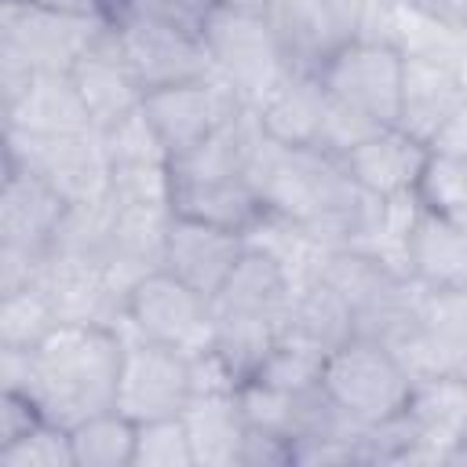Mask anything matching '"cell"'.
Returning <instances> with one entry per match:
<instances>
[{
    "instance_id": "19",
    "label": "cell",
    "mask_w": 467,
    "mask_h": 467,
    "mask_svg": "<svg viewBox=\"0 0 467 467\" xmlns=\"http://www.w3.org/2000/svg\"><path fill=\"white\" fill-rule=\"evenodd\" d=\"M171 212L234 234H255L270 212L248 171L237 175H171Z\"/></svg>"
},
{
    "instance_id": "38",
    "label": "cell",
    "mask_w": 467,
    "mask_h": 467,
    "mask_svg": "<svg viewBox=\"0 0 467 467\" xmlns=\"http://www.w3.org/2000/svg\"><path fill=\"white\" fill-rule=\"evenodd\" d=\"M29 4H40V7H51V11H62V15L102 18V0H29Z\"/></svg>"
},
{
    "instance_id": "28",
    "label": "cell",
    "mask_w": 467,
    "mask_h": 467,
    "mask_svg": "<svg viewBox=\"0 0 467 467\" xmlns=\"http://www.w3.org/2000/svg\"><path fill=\"white\" fill-rule=\"evenodd\" d=\"M58 325L62 317L36 281L0 292V347L4 350H36Z\"/></svg>"
},
{
    "instance_id": "14",
    "label": "cell",
    "mask_w": 467,
    "mask_h": 467,
    "mask_svg": "<svg viewBox=\"0 0 467 467\" xmlns=\"http://www.w3.org/2000/svg\"><path fill=\"white\" fill-rule=\"evenodd\" d=\"M248 241H252L248 234H234V230L171 212L164 230V248H161V270H168L171 277H179L182 285L212 299L230 277V270L237 266V259L244 255Z\"/></svg>"
},
{
    "instance_id": "13",
    "label": "cell",
    "mask_w": 467,
    "mask_h": 467,
    "mask_svg": "<svg viewBox=\"0 0 467 467\" xmlns=\"http://www.w3.org/2000/svg\"><path fill=\"white\" fill-rule=\"evenodd\" d=\"M401 266L427 292H467V226L412 197L401 230Z\"/></svg>"
},
{
    "instance_id": "8",
    "label": "cell",
    "mask_w": 467,
    "mask_h": 467,
    "mask_svg": "<svg viewBox=\"0 0 467 467\" xmlns=\"http://www.w3.org/2000/svg\"><path fill=\"white\" fill-rule=\"evenodd\" d=\"M4 164L40 175L69 204L109 193V161L99 131L33 135L18 128H4Z\"/></svg>"
},
{
    "instance_id": "15",
    "label": "cell",
    "mask_w": 467,
    "mask_h": 467,
    "mask_svg": "<svg viewBox=\"0 0 467 467\" xmlns=\"http://www.w3.org/2000/svg\"><path fill=\"white\" fill-rule=\"evenodd\" d=\"M69 80H73V88L91 117V128L99 135L109 131L113 124H120L124 117H131L146 99V88H142L139 73L131 69L117 33L109 26L77 58V66L69 69Z\"/></svg>"
},
{
    "instance_id": "7",
    "label": "cell",
    "mask_w": 467,
    "mask_h": 467,
    "mask_svg": "<svg viewBox=\"0 0 467 467\" xmlns=\"http://www.w3.org/2000/svg\"><path fill=\"white\" fill-rule=\"evenodd\" d=\"M109 29L117 33L146 91L182 84V80H201L215 73L201 26H186V22L153 15V11H124L109 22Z\"/></svg>"
},
{
    "instance_id": "35",
    "label": "cell",
    "mask_w": 467,
    "mask_h": 467,
    "mask_svg": "<svg viewBox=\"0 0 467 467\" xmlns=\"http://www.w3.org/2000/svg\"><path fill=\"white\" fill-rule=\"evenodd\" d=\"M274 463H296V441L248 423L244 449H241V467H274Z\"/></svg>"
},
{
    "instance_id": "25",
    "label": "cell",
    "mask_w": 467,
    "mask_h": 467,
    "mask_svg": "<svg viewBox=\"0 0 467 467\" xmlns=\"http://www.w3.org/2000/svg\"><path fill=\"white\" fill-rule=\"evenodd\" d=\"M4 128H18V131H33V135L95 131L69 73H36V80L22 95V102L4 113Z\"/></svg>"
},
{
    "instance_id": "39",
    "label": "cell",
    "mask_w": 467,
    "mask_h": 467,
    "mask_svg": "<svg viewBox=\"0 0 467 467\" xmlns=\"http://www.w3.org/2000/svg\"><path fill=\"white\" fill-rule=\"evenodd\" d=\"M219 7H230V11H241V15H259V18H266L270 7H274V0H223Z\"/></svg>"
},
{
    "instance_id": "30",
    "label": "cell",
    "mask_w": 467,
    "mask_h": 467,
    "mask_svg": "<svg viewBox=\"0 0 467 467\" xmlns=\"http://www.w3.org/2000/svg\"><path fill=\"white\" fill-rule=\"evenodd\" d=\"M102 150L109 168H135V164H171L164 142L157 139L146 109L139 106L131 117H124L120 124H113L109 131H102Z\"/></svg>"
},
{
    "instance_id": "27",
    "label": "cell",
    "mask_w": 467,
    "mask_h": 467,
    "mask_svg": "<svg viewBox=\"0 0 467 467\" xmlns=\"http://www.w3.org/2000/svg\"><path fill=\"white\" fill-rule=\"evenodd\" d=\"M77 467H135L139 423L120 409H106L99 416L69 427Z\"/></svg>"
},
{
    "instance_id": "37",
    "label": "cell",
    "mask_w": 467,
    "mask_h": 467,
    "mask_svg": "<svg viewBox=\"0 0 467 467\" xmlns=\"http://www.w3.org/2000/svg\"><path fill=\"white\" fill-rule=\"evenodd\" d=\"M427 146L438 157H467V102L434 131V139Z\"/></svg>"
},
{
    "instance_id": "17",
    "label": "cell",
    "mask_w": 467,
    "mask_h": 467,
    "mask_svg": "<svg viewBox=\"0 0 467 467\" xmlns=\"http://www.w3.org/2000/svg\"><path fill=\"white\" fill-rule=\"evenodd\" d=\"M401 416L416 438V460H452L467 438V376H416Z\"/></svg>"
},
{
    "instance_id": "21",
    "label": "cell",
    "mask_w": 467,
    "mask_h": 467,
    "mask_svg": "<svg viewBox=\"0 0 467 467\" xmlns=\"http://www.w3.org/2000/svg\"><path fill=\"white\" fill-rule=\"evenodd\" d=\"M412 379L431 372L467 376V292H427L420 296V328L394 350Z\"/></svg>"
},
{
    "instance_id": "31",
    "label": "cell",
    "mask_w": 467,
    "mask_h": 467,
    "mask_svg": "<svg viewBox=\"0 0 467 467\" xmlns=\"http://www.w3.org/2000/svg\"><path fill=\"white\" fill-rule=\"evenodd\" d=\"M0 467H77L69 427L40 420L29 434L0 445Z\"/></svg>"
},
{
    "instance_id": "33",
    "label": "cell",
    "mask_w": 467,
    "mask_h": 467,
    "mask_svg": "<svg viewBox=\"0 0 467 467\" xmlns=\"http://www.w3.org/2000/svg\"><path fill=\"white\" fill-rule=\"evenodd\" d=\"M135 467H197L190 431L182 416L139 423V449Z\"/></svg>"
},
{
    "instance_id": "24",
    "label": "cell",
    "mask_w": 467,
    "mask_h": 467,
    "mask_svg": "<svg viewBox=\"0 0 467 467\" xmlns=\"http://www.w3.org/2000/svg\"><path fill=\"white\" fill-rule=\"evenodd\" d=\"M193 460L208 467H234L241 463L244 434H248V416L241 405L237 390H208L193 394V401L182 412Z\"/></svg>"
},
{
    "instance_id": "26",
    "label": "cell",
    "mask_w": 467,
    "mask_h": 467,
    "mask_svg": "<svg viewBox=\"0 0 467 467\" xmlns=\"http://www.w3.org/2000/svg\"><path fill=\"white\" fill-rule=\"evenodd\" d=\"M285 332H296L328 354V350L343 347L347 339H354V317H350V306L343 303V296L325 277L310 274L303 285H296L292 317H288Z\"/></svg>"
},
{
    "instance_id": "23",
    "label": "cell",
    "mask_w": 467,
    "mask_h": 467,
    "mask_svg": "<svg viewBox=\"0 0 467 467\" xmlns=\"http://www.w3.org/2000/svg\"><path fill=\"white\" fill-rule=\"evenodd\" d=\"M259 131L277 146H317L325 117V88L314 73H285L255 106Z\"/></svg>"
},
{
    "instance_id": "10",
    "label": "cell",
    "mask_w": 467,
    "mask_h": 467,
    "mask_svg": "<svg viewBox=\"0 0 467 467\" xmlns=\"http://www.w3.org/2000/svg\"><path fill=\"white\" fill-rule=\"evenodd\" d=\"M142 109L164 142L168 157L179 161L201 142H208L223 124H230L237 113H244V99L219 77H201V80H182L168 88H153L142 99Z\"/></svg>"
},
{
    "instance_id": "34",
    "label": "cell",
    "mask_w": 467,
    "mask_h": 467,
    "mask_svg": "<svg viewBox=\"0 0 467 467\" xmlns=\"http://www.w3.org/2000/svg\"><path fill=\"white\" fill-rule=\"evenodd\" d=\"M40 420H47V416H44V409L36 405L33 394L4 387V394H0V445H7V441H15V438L29 434Z\"/></svg>"
},
{
    "instance_id": "1",
    "label": "cell",
    "mask_w": 467,
    "mask_h": 467,
    "mask_svg": "<svg viewBox=\"0 0 467 467\" xmlns=\"http://www.w3.org/2000/svg\"><path fill=\"white\" fill-rule=\"evenodd\" d=\"M248 175L266 201L270 219L321 248L358 244L372 226V208L379 204L347 175L339 157L317 146H277L263 135Z\"/></svg>"
},
{
    "instance_id": "6",
    "label": "cell",
    "mask_w": 467,
    "mask_h": 467,
    "mask_svg": "<svg viewBox=\"0 0 467 467\" xmlns=\"http://www.w3.org/2000/svg\"><path fill=\"white\" fill-rule=\"evenodd\" d=\"M124 321L135 328V336L150 343L175 347L190 358H201L215 343V317H212V299L201 296L197 288L182 285L168 270H150L142 274L128 299H124Z\"/></svg>"
},
{
    "instance_id": "36",
    "label": "cell",
    "mask_w": 467,
    "mask_h": 467,
    "mask_svg": "<svg viewBox=\"0 0 467 467\" xmlns=\"http://www.w3.org/2000/svg\"><path fill=\"white\" fill-rule=\"evenodd\" d=\"M398 7L441 33L467 36V0H398Z\"/></svg>"
},
{
    "instance_id": "18",
    "label": "cell",
    "mask_w": 467,
    "mask_h": 467,
    "mask_svg": "<svg viewBox=\"0 0 467 467\" xmlns=\"http://www.w3.org/2000/svg\"><path fill=\"white\" fill-rule=\"evenodd\" d=\"M69 201L44 182L40 175L4 164V190H0V244L4 248H18V252H33V255H47L51 241L62 226Z\"/></svg>"
},
{
    "instance_id": "2",
    "label": "cell",
    "mask_w": 467,
    "mask_h": 467,
    "mask_svg": "<svg viewBox=\"0 0 467 467\" xmlns=\"http://www.w3.org/2000/svg\"><path fill=\"white\" fill-rule=\"evenodd\" d=\"M296 285L288 274V263L266 248L248 241L244 255L223 281V288L212 296V317H215V343L212 354L219 365L234 376L241 387L266 350L285 336L292 317Z\"/></svg>"
},
{
    "instance_id": "3",
    "label": "cell",
    "mask_w": 467,
    "mask_h": 467,
    "mask_svg": "<svg viewBox=\"0 0 467 467\" xmlns=\"http://www.w3.org/2000/svg\"><path fill=\"white\" fill-rule=\"evenodd\" d=\"M29 394L47 420L77 427L88 416L117 409V383L124 361L120 328L62 321L29 354Z\"/></svg>"
},
{
    "instance_id": "16",
    "label": "cell",
    "mask_w": 467,
    "mask_h": 467,
    "mask_svg": "<svg viewBox=\"0 0 467 467\" xmlns=\"http://www.w3.org/2000/svg\"><path fill=\"white\" fill-rule=\"evenodd\" d=\"M339 164L372 201H401L416 193L431 164V146L409 135L405 128L390 124L350 146L339 157Z\"/></svg>"
},
{
    "instance_id": "12",
    "label": "cell",
    "mask_w": 467,
    "mask_h": 467,
    "mask_svg": "<svg viewBox=\"0 0 467 467\" xmlns=\"http://www.w3.org/2000/svg\"><path fill=\"white\" fill-rule=\"evenodd\" d=\"M102 29V18L62 15L29 0H0V51L18 55L36 73H69Z\"/></svg>"
},
{
    "instance_id": "9",
    "label": "cell",
    "mask_w": 467,
    "mask_h": 467,
    "mask_svg": "<svg viewBox=\"0 0 467 467\" xmlns=\"http://www.w3.org/2000/svg\"><path fill=\"white\" fill-rule=\"evenodd\" d=\"M201 36L215 62V73L244 99V106H255L288 73L281 44H277L270 22L259 15L215 7L204 15Z\"/></svg>"
},
{
    "instance_id": "5",
    "label": "cell",
    "mask_w": 467,
    "mask_h": 467,
    "mask_svg": "<svg viewBox=\"0 0 467 467\" xmlns=\"http://www.w3.org/2000/svg\"><path fill=\"white\" fill-rule=\"evenodd\" d=\"M328 99L390 128L401 113L405 51L387 36H350L317 69Z\"/></svg>"
},
{
    "instance_id": "22",
    "label": "cell",
    "mask_w": 467,
    "mask_h": 467,
    "mask_svg": "<svg viewBox=\"0 0 467 467\" xmlns=\"http://www.w3.org/2000/svg\"><path fill=\"white\" fill-rule=\"evenodd\" d=\"M266 22H270L292 73L317 77L321 62L343 40L354 36L347 29V22L339 18V11L332 7V0H274Z\"/></svg>"
},
{
    "instance_id": "29",
    "label": "cell",
    "mask_w": 467,
    "mask_h": 467,
    "mask_svg": "<svg viewBox=\"0 0 467 467\" xmlns=\"http://www.w3.org/2000/svg\"><path fill=\"white\" fill-rule=\"evenodd\" d=\"M325 350L306 343L303 336L296 332H285L270 350L266 358L259 361V368L244 379V383H259V387H270V390H285V394H303V390H314L321 387V368H325Z\"/></svg>"
},
{
    "instance_id": "20",
    "label": "cell",
    "mask_w": 467,
    "mask_h": 467,
    "mask_svg": "<svg viewBox=\"0 0 467 467\" xmlns=\"http://www.w3.org/2000/svg\"><path fill=\"white\" fill-rule=\"evenodd\" d=\"M467 102V77L460 62L405 51V84H401V113L398 128L431 142L434 131Z\"/></svg>"
},
{
    "instance_id": "4",
    "label": "cell",
    "mask_w": 467,
    "mask_h": 467,
    "mask_svg": "<svg viewBox=\"0 0 467 467\" xmlns=\"http://www.w3.org/2000/svg\"><path fill=\"white\" fill-rule=\"evenodd\" d=\"M321 390L347 420H354L358 427H372L401 416L412 390V372L387 343L354 336L343 347L328 350Z\"/></svg>"
},
{
    "instance_id": "11",
    "label": "cell",
    "mask_w": 467,
    "mask_h": 467,
    "mask_svg": "<svg viewBox=\"0 0 467 467\" xmlns=\"http://www.w3.org/2000/svg\"><path fill=\"white\" fill-rule=\"evenodd\" d=\"M193 394L197 383H193L190 354L164 343H150L142 336L124 339V361L117 383V409L124 416H131L135 423L171 420L186 412Z\"/></svg>"
},
{
    "instance_id": "32",
    "label": "cell",
    "mask_w": 467,
    "mask_h": 467,
    "mask_svg": "<svg viewBox=\"0 0 467 467\" xmlns=\"http://www.w3.org/2000/svg\"><path fill=\"white\" fill-rule=\"evenodd\" d=\"M416 201L467 226V157L431 153V164L416 186Z\"/></svg>"
}]
</instances>
